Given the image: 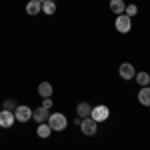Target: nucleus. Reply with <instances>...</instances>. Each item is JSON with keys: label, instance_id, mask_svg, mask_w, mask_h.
Returning <instances> with one entry per match:
<instances>
[{"label": "nucleus", "instance_id": "f257e3e1", "mask_svg": "<svg viewBox=\"0 0 150 150\" xmlns=\"http://www.w3.org/2000/svg\"><path fill=\"white\" fill-rule=\"evenodd\" d=\"M48 126L52 128L54 132H62L64 128L68 126V120H66V116L62 112H52L48 116Z\"/></svg>", "mask_w": 150, "mask_h": 150}, {"label": "nucleus", "instance_id": "f03ea898", "mask_svg": "<svg viewBox=\"0 0 150 150\" xmlns=\"http://www.w3.org/2000/svg\"><path fill=\"white\" fill-rule=\"evenodd\" d=\"M108 116H110V108H108V106H104V104L92 106V112H90V118H92V120H96V122H104Z\"/></svg>", "mask_w": 150, "mask_h": 150}, {"label": "nucleus", "instance_id": "7ed1b4c3", "mask_svg": "<svg viewBox=\"0 0 150 150\" xmlns=\"http://www.w3.org/2000/svg\"><path fill=\"white\" fill-rule=\"evenodd\" d=\"M80 130H82V134H86V136H94V134H96V130H98V122L92 120L90 116H88V118H82Z\"/></svg>", "mask_w": 150, "mask_h": 150}, {"label": "nucleus", "instance_id": "20e7f679", "mask_svg": "<svg viewBox=\"0 0 150 150\" xmlns=\"http://www.w3.org/2000/svg\"><path fill=\"white\" fill-rule=\"evenodd\" d=\"M14 118H16L18 122H28V120L32 118V108L26 106V104L16 106V110H14Z\"/></svg>", "mask_w": 150, "mask_h": 150}, {"label": "nucleus", "instance_id": "39448f33", "mask_svg": "<svg viewBox=\"0 0 150 150\" xmlns=\"http://www.w3.org/2000/svg\"><path fill=\"white\" fill-rule=\"evenodd\" d=\"M116 30L120 32V34H128L130 32V28H132V22H130V18H128L126 14H120V16H116Z\"/></svg>", "mask_w": 150, "mask_h": 150}, {"label": "nucleus", "instance_id": "423d86ee", "mask_svg": "<svg viewBox=\"0 0 150 150\" xmlns=\"http://www.w3.org/2000/svg\"><path fill=\"white\" fill-rule=\"evenodd\" d=\"M118 74H120V78H122V80H132V78L136 76V70H134V66H132L130 62H124V64H120Z\"/></svg>", "mask_w": 150, "mask_h": 150}, {"label": "nucleus", "instance_id": "0eeeda50", "mask_svg": "<svg viewBox=\"0 0 150 150\" xmlns=\"http://www.w3.org/2000/svg\"><path fill=\"white\" fill-rule=\"evenodd\" d=\"M16 122L12 110H0V128H10Z\"/></svg>", "mask_w": 150, "mask_h": 150}, {"label": "nucleus", "instance_id": "6e6552de", "mask_svg": "<svg viewBox=\"0 0 150 150\" xmlns=\"http://www.w3.org/2000/svg\"><path fill=\"white\" fill-rule=\"evenodd\" d=\"M48 108H44V106H40V108H34L32 110V118H34L38 124H42V122H48Z\"/></svg>", "mask_w": 150, "mask_h": 150}, {"label": "nucleus", "instance_id": "1a4fd4ad", "mask_svg": "<svg viewBox=\"0 0 150 150\" xmlns=\"http://www.w3.org/2000/svg\"><path fill=\"white\" fill-rule=\"evenodd\" d=\"M40 12H42V2H40V0H30V2L26 4V14L36 16V14H40Z\"/></svg>", "mask_w": 150, "mask_h": 150}, {"label": "nucleus", "instance_id": "9d476101", "mask_svg": "<svg viewBox=\"0 0 150 150\" xmlns=\"http://www.w3.org/2000/svg\"><path fill=\"white\" fill-rule=\"evenodd\" d=\"M110 10L114 12L116 16H120V14H124V10H126V4H124V0H110Z\"/></svg>", "mask_w": 150, "mask_h": 150}, {"label": "nucleus", "instance_id": "9b49d317", "mask_svg": "<svg viewBox=\"0 0 150 150\" xmlns=\"http://www.w3.org/2000/svg\"><path fill=\"white\" fill-rule=\"evenodd\" d=\"M138 102L142 106H150V86H142L138 92Z\"/></svg>", "mask_w": 150, "mask_h": 150}, {"label": "nucleus", "instance_id": "f8f14e48", "mask_svg": "<svg viewBox=\"0 0 150 150\" xmlns=\"http://www.w3.org/2000/svg\"><path fill=\"white\" fill-rule=\"evenodd\" d=\"M38 94H40L42 98H50V96H52V84H50V82H40V84H38Z\"/></svg>", "mask_w": 150, "mask_h": 150}, {"label": "nucleus", "instance_id": "ddd939ff", "mask_svg": "<svg viewBox=\"0 0 150 150\" xmlns=\"http://www.w3.org/2000/svg\"><path fill=\"white\" fill-rule=\"evenodd\" d=\"M76 112H78V116L80 118H88L90 116V112H92V106L88 102H80L78 106H76Z\"/></svg>", "mask_w": 150, "mask_h": 150}, {"label": "nucleus", "instance_id": "4468645a", "mask_svg": "<svg viewBox=\"0 0 150 150\" xmlns=\"http://www.w3.org/2000/svg\"><path fill=\"white\" fill-rule=\"evenodd\" d=\"M36 134H38L40 138H48V136L52 134V128L48 126L46 122H42V124H38V128H36Z\"/></svg>", "mask_w": 150, "mask_h": 150}, {"label": "nucleus", "instance_id": "2eb2a0df", "mask_svg": "<svg viewBox=\"0 0 150 150\" xmlns=\"http://www.w3.org/2000/svg\"><path fill=\"white\" fill-rule=\"evenodd\" d=\"M42 12L48 14V16H52V14L56 12V2H52V0H44V2H42Z\"/></svg>", "mask_w": 150, "mask_h": 150}, {"label": "nucleus", "instance_id": "dca6fc26", "mask_svg": "<svg viewBox=\"0 0 150 150\" xmlns=\"http://www.w3.org/2000/svg\"><path fill=\"white\" fill-rule=\"evenodd\" d=\"M134 78H136V82L140 84V88H142V86H150V74L148 72H138Z\"/></svg>", "mask_w": 150, "mask_h": 150}, {"label": "nucleus", "instance_id": "f3484780", "mask_svg": "<svg viewBox=\"0 0 150 150\" xmlns=\"http://www.w3.org/2000/svg\"><path fill=\"white\" fill-rule=\"evenodd\" d=\"M124 14H126L128 18L136 16V14H138V6H136V4H128V6H126V10H124Z\"/></svg>", "mask_w": 150, "mask_h": 150}, {"label": "nucleus", "instance_id": "a211bd4d", "mask_svg": "<svg viewBox=\"0 0 150 150\" xmlns=\"http://www.w3.org/2000/svg\"><path fill=\"white\" fill-rule=\"evenodd\" d=\"M4 110H12V112H14V110H16V102H14V100H6V102H4Z\"/></svg>", "mask_w": 150, "mask_h": 150}, {"label": "nucleus", "instance_id": "6ab92c4d", "mask_svg": "<svg viewBox=\"0 0 150 150\" xmlns=\"http://www.w3.org/2000/svg\"><path fill=\"white\" fill-rule=\"evenodd\" d=\"M42 106L50 110V108H52V98H44V100H42Z\"/></svg>", "mask_w": 150, "mask_h": 150}, {"label": "nucleus", "instance_id": "aec40b11", "mask_svg": "<svg viewBox=\"0 0 150 150\" xmlns=\"http://www.w3.org/2000/svg\"><path fill=\"white\" fill-rule=\"evenodd\" d=\"M52 2H56V0H52Z\"/></svg>", "mask_w": 150, "mask_h": 150}, {"label": "nucleus", "instance_id": "412c9836", "mask_svg": "<svg viewBox=\"0 0 150 150\" xmlns=\"http://www.w3.org/2000/svg\"><path fill=\"white\" fill-rule=\"evenodd\" d=\"M40 2H44V0H40Z\"/></svg>", "mask_w": 150, "mask_h": 150}]
</instances>
